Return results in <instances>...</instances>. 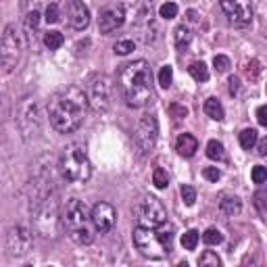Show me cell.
<instances>
[{
  "instance_id": "7",
  "label": "cell",
  "mask_w": 267,
  "mask_h": 267,
  "mask_svg": "<svg viewBox=\"0 0 267 267\" xmlns=\"http://www.w3.org/2000/svg\"><path fill=\"white\" fill-rule=\"evenodd\" d=\"M23 40H21V31L17 29L15 23H9L3 33V42H0V61H3V71L11 73L21 56Z\"/></svg>"
},
{
  "instance_id": "40",
  "label": "cell",
  "mask_w": 267,
  "mask_h": 267,
  "mask_svg": "<svg viewBox=\"0 0 267 267\" xmlns=\"http://www.w3.org/2000/svg\"><path fill=\"white\" fill-rule=\"evenodd\" d=\"M257 121H259L263 127H267V105H261V107L257 109Z\"/></svg>"
},
{
  "instance_id": "1",
  "label": "cell",
  "mask_w": 267,
  "mask_h": 267,
  "mask_svg": "<svg viewBox=\"0 0 267 267\" xmlns=\"http://www.w3.org/2000/svg\"><path fill=\"white\" fill-rule=\"evenodd\" d=\"M88 94H84L82 88L69 86L61 92H56L48 100V119L50 125L59 134H73L86 119L88 113Z\"/></svg>"
},
{
  "instance_id": "22",
  "label": "cell",
  "mask_w": 267,
  "mask_h": 267,
  "mask_svg": "<svg viewBox=\"0 0 267 267\" xmlns=\"http://www.w3.org/2000/svg\"><path fill=\"white\" fill-rule=\"evenodd\" d=\"M159 240L163 242V246L167 249V253H171V249H174V225H169V223H163V225H159Z\"/></svg>"
},
{
  "instance_id": "23",
  "label": "cell",
  "mask_w": 267,
  "mask_h": 267,
  "mask_svg": "<svg viewBox=\"0 0 267 267\" xmlns=\"http://www.w3.org/2000/svg\"><path fill=\"white\" fill-rule=\"evenodd\" d=\"M188 71H190V75H192L196 82H207V80H209V67H207L203 61L192 63V65L188 67Z\"/></svg>"
},
{
  "instance_id": "29",
  "label": "cell",
  "mask_w": 267,
  "mask_h": 267,
  "mask_svg": "<svg viewBox=\"0 0 267 267\" xmlns=\"http://www.w3.org/2000/svg\"><path fill=\"white\" fill-rule=\"evenodd\" d=\"M152 184H155L159 190H163V188L169 186V176H167V171L163 169V167H157V169L152 171Z\"/></svg>"
},
{
  "instance_id": "43",
  "label": "cell",
  "mask_w": 267,
  "mask_h": 267,
  "mask_svg": "<svg viewBox=\"0 0 267 267\" xmlns=\"http://www.w3.org/2000/svg\"><path fill=\"white\" fill-rule=\"evenodd\" d=\"M186 17H188V21H190V23H198V13H196L194 9H190V11L186 13Z\"/></svg>"
},
{
  "instance_id": "26",
  "label": "cell",
  "mask_w": 267,
  "mask_h": 267,
  "mask_svg": "<svg viewBox=\"0 0 267 267\" xmlns=\"http://www.w3.org/2000/svg\"><path fill=\"white\" fill-rule=\"evenodd\" d=\"M203 242L209 244V246H217V244L223 242V234H221L217 227H209V230H205V234H203Z\"/></svg>"
},
{
  "instance_id": "14",
  "label": "cell",
  "mask_w": 267,
  "mask_h": 267,
  "mask_svg": "<svg viewBox=\"0 0 267 267\" xmlns=\"http://www.w3.org/2000/svg\"><path fill=\"white\" fill-rule=\"evenodd\" d=\"M123 23H125V9H123V5H109V7H105L103 11H100L98 29H100V33H105V36L117 31Z\"/></svg>"
},
{
  "instance_id": "10",
  "label": "cell",
  "mask_w": 267,
  "mask_h": 267,
  "mask_svg": "<svg viewBox=\"0 0 267 267\" xmlns=\"http://www.w3.org/2000/svg\"><path fill=\"white\" fill-rule=\"evenodd\" d=\"M136 217L138 223L144 227H159L167 221V211L163 207V203L155 196H144L140 200V205L136 207Z\"/></svg>"
},
{
  "instance_id": "32",
  "label": "cell",
  "mask_w": 267,
  "mask_h": 267,
  "mask_svg": "<svg viewBox=\"0 0 267 267\" xmlns=\"http://www.w3.org/2000/svg\"><path fill=\"white\" fill-rule=\"evenodd\" d=\"M134 48H136V42H134V40H119V42L113 46L115 54H119V56H125V54H129Z\"/></svg>"
},
{
  "instance_id": "3",
  "label": "cell",
  "mask_w": 267,
  "mask_h": 267,
  "mask_svg": "<svg viewBox=\"0 0 267 267\" xmlns=\"http://www.w3.org/2000/svg\"><path fill=\"white\" fill-rule=\"evenodd\" d=\"M63 227L69 234V238L78 244H92L94 240V223H92V209L80 198H69L61 211Z\"/></svg>"
},
{
  "instance_id": "5",
  "label": "cell",
  "mask_w": 267,
  "mask_h": 267,
  "mask_svg": "<svg viewBox=\"0 0 267 267\" xmlns=\"http://www.w3.org/2000/svg\"><path fill=\"white\" fill-rule=\"evenodd\" d=\"M31 221L38 234H42L44 238H56L59 234V225L63 223L61 219V211H59V203H56V192L48 194L42 203L31 209Z\"/></svg>"
},
{
  "instance_id": "16",
  "label": "cell",
  "mask_w": 267,
  "mask_h": 267,
  "mask_svg": "<svg viewBox=\"0 0 267 267\" xmlns=\"http://www.w3.org/2000/svg\"><path fill=\"white\" fill-rule=\"evenodd\" d=\"M65 15L67 23L78 31H84L90 25V11L82 0H65Z\"/></svg>"
},
{
  "instance_id": "8",
  "label": "cell",
  "mask_w": 267,
  "mask_h": 267,
  "mask_svg": "<svg viewBox=\"0 0 267 267\" xmlns=\"http://www.w3.org/2000/svg\"><path fill=\"white\" fill-rule=\"evenodd\" d=\"M88 103L94 113H107L113 105V82L107 75H96L92 78L88 86Z\"/></svg>"
},
{
  "instance_id": "36",
  "label": "cell",
  "mask_w": 267,
  "mask_h": 267,
  "mask_svg": "<svg viewBox=\"0 0 267 267\" xmlns=\"http://www.w3.org/2000/svg\"><path fill=\"white\" fill-rule=\"evenodd\" d=\"M244 73H246V78L249 80H257L259 78V73H261V63L259 61H251V63H246V67H244Z\"/></svg>"
},
{
  "instance_id": "9",
  "label": "cell",
  "mask_w": 267,
  "mask_h": 267,
  "mask_svg": "<svg viewBox=\"0 0 267 267\" xmlns=\"http://www.w3.org/2000/svg\"><path fill=\"white\" fill-rule=\"evenodd\" d=\"M134 244H136V249L148 259H163L165 255H169L167 249L163 246V242L159 240V234L152 232V227L138 225L134 230Z\"/></svg>"
},
{
  "instance_id": "24",
  "label": "cell",
  "mask_w": 267,
  "mask_h": 267,
  "mask_svg": "<svg viewBox=\"0 0 267 267\" xmlns=\"http://www.w3.org/2000/svg\"><path fill=\"white\" fill-rule=\"evenodd\" d=\"M257 140H259V136H257V129H253V127H246V129H242V131H240V146H242L244 150H251V148H255Z\"/></svg>"
},
{
  "instance_id": "19",
  "label": "cell",
  "mask_w": 267,
  "mask_h": 267,
  "mask_svg": "<svg viewBox=\"0 0 267 267\" xmlns=\"http://www.w3.org/2000/svg\"><path fill=\"white\" fill-rule=\"evenodd\" d=\"M174 42H176V48L178 50H186L192 42V31L188 25H178L176 31H174Z\"/></svg>"
},
{
  "instance_id": "12",
  "label": "cell",
  "mask_w": 267,
  "mask_h": 267,
  "mask_svg": "<svg viewBox=\"0 0 267 267\" xmlns=\"http://www.w3.org/2000/svg\"><path fill=\"white\" fill-rule=\"evenodd\" d=\"M159 138V121L152 113L142 115V119L136 125V144L142 152H150Z\"/></svg>"
},
{
  "instance_id": "21",
  "label": "cell",
  "mask_w": 267,
  "mask_h": 267,
  "mask_svg": "<svg viewBox=\"0 0 267 267\" xmlns=\"http://www.w3.org/2000/svg\"><path fill=\"white\" fill-rule=\"evenodd\" d=\"M63 44H65V36H63L61 31L48 29V31L44 33V46H46L48 50H59Z\"/></svg>"
},
{
  "instance_id": "38",
  "label": "cell",
  "mask_w": 267,
  "mask_h": 267,
  "mask_svg": "<svg viewBox=\"0 0 267 267\" xmlns=\"http://www.w3.org/2000/svg\"><path fill=\"white\" fill-rule=\"evenodd\" d=\"M169 113H171V117H176V119L188 117V109H186L184 105H180V103H174V105L169 107Z\"/></svg>"
},
{
  "instance_id": "13",
  "label": "cell",
  "mask_w": 267,
  "mask_h": 267,
  "mask_svg": "<svg viewBox=\"0 0 267 267\" xmlns=\"http://www.w3.org/2000/svg\"><path fill=\"white\" fill-rule=\"evenodd\" d=\"M227 19L234 25H249L253 19V0H219Z\"/></svg>"
},
{
  "instance_id": "39",
  "label": "cell",
  "mask_w": 267,
  "mask_h": 267,
  "mask_svg": "<svg viewBox=\"0 0 267 267\" xmlns=\"http://www.w3.org/2000/svg\"><path fill=\"white\" fill-rule=\"evenodd\" d=\"M203 176L209 180V182H217L219 178H221V171L217 169V167H205V171H203Z\"/></svg>"
},
{
  "instance_id": "31",
  "label": "cell",
  "mask_w": 267,
  "mask_h": 267,
  "mask_svg": "<svg viewBox=\"0 0 267 267\" xmlns=\"http://www.w3.org/2000/svg\"><path fill=\"white\" fill-rule=\"evenodd\" d=\"M198 232L196 230H188L184 236H182V246L186 249V251H194L196 249V244H198Z\"/></svg>"
},
{
  "instance_id": "30",
  "label": "cell",
  "mask_w": 267,
  "mask_h": 267,
  "mask_svg": "<svg viewBox=\"0 0 267 267\" xmlns=\"http://www.w3.org/2000/svg\"><path fill=\"white\" fill-rule=\"evenodd\" d=\"M178 5L176 3H163L161 7H159V17H163V19H176L178 17Z\"/></svg>"
},
{
  "instance_id": "37",
  "label": "cell",
  "mask_w": 267,
  "mask_h": 267,
  "mask_svg": "<svg viewBox=\"0 0 267 267\" xmlns=\"http://www.w3.org/2000/svg\"><path fill=\"white\" fill-rule=\"evenodd\" d=\"M44 19L46 23H59L61 21V13H59V5H48L46 7V13H44Z\"/></svg>"
},
{
  "instance_id": "35",
  "label": "cell",
  "mask_w": 267,
  "mask_h": 267,
  "mask_svg": "<svg viewBox=\"0 0 267 267\" xmlns=\"http://www.w3.org/2000/svg\"><path fill=\"white\" fill-rule=\"evenodd\" d=\"M251 178L255 184H265L267 182V167L263 165H255L253 167V171H251Z\"/></svg>"
},
{
  "instance_id": "27",
  "label": "cell",
  "mask_w": 267,
  "mask_h": 267,
  "mask_svg": "<svg viewBox=\"0 0 267 267\" xmlns=\"http://www.w3.org/2000/svg\"><path fill=\"white\" fill-rule=\"evenodd\" d=\"M159 84L161 88H169L174 84V67L171 65H163L161 67V71H159Z\"/></svg>"
},
{
  "instance_id": "25",
  "label": "cell",
  "mask_w": 267,
  "mask_h": 267,
  "mask_svg": "<svg viewBox=\"0 0 267 267\" xmlns=\"http://www.w3.org/2000/svg\"><path fill=\"white\" fill-rule=\"evenodd\" d=\"M207 157L211 161H225V148L219 140H209L207 144Z\"/></svg>"
},
{
  "instance_id": "42",
  "label": "cell",
  "mask_w": 267,
  "mask_h": 267,
  "mask_svg": "<svg viewBox=\"0 0 267 267\" xmlns=\"http://www.w3.org/2000/svg\"><path fill=\"white\" fill-rule=\"evenodd\" d=\"M257 155H259V157H265V155H267V136L261 138V140H257Z\"/></svg>"
},
{
  "instance_id": "33",
  "label": "cell",
  "mask_w": 267,
  "mask_h": 267,
  "mask_svg": "<svg viewBox=\"0 0 267 267\" xmlns=\"http://www.w3.org/2000/svg\"><path fill=\"white\" fill-rule=\"evenodd\" d=\"M180 194H182V200L186 207H192L196 203V190L192 186H182L180 188Z\"/></svg>"
},
{
  "instance_id": "41",
  "label": "cell",
  "mask_w": 267,
  "mask_h": 267,
  "mask_svg": "<svg viewBox=\"0 0 267 267\" xmlns=\"http://www.w3.org/2000/svg\"><path fill=\"white\" fill-rule=\"evenodd\" d=\"M227 84H230V94H232V96H236V94H238V90H240V80H238L236 75H232Z\"/></svg>"
},
{
  "instance_id": "2",
  "label": "cell",
  "mask_w": 267,
  "mask_h": 267,
  "mask_svg": "<svg viewBox=\"0 0 267 267\" xmlns=\"http://www.w3.org/2000/svg\"><path fill=\"white\" fill-rule=\"evenodd\" d=\"M119 88L129 107H144L152 96V71L146 61L127 63L119 73Z\"/></svg>"
},
{
  "instance_id": "34",
  "label": "cell",
  "mask_w": 267,
  "mask_h": 267,
  "mask_svg": "<svg viewBox=\"0 0 267 267\" xmlns=\"http://www.w3.org/2000/svg\"><path fill=\"white\" fill-rule=\"evenodd\" d=\"M213 67H215L217 73H225L230 67H232V63H230V59H227L225 54H217V56L213 59Z\"/></svg>"
},
{
  "instance_id": "20",
  "label": "cell",
  "mask_w": 267,
  "mask_h": 267,
  "mask_svg": "<svg viewBox=\"0 0 267 267\" xmlns=\"http://www.w3.org/2000/svg\"><path fill=\"white\" fill-rule=\"evenodd\" d=\"M205 113H207V117H211L213 121H221L223 117H225V111H223V105L219 103L217 98H207L205 100Z\"/></svg>"
},
{
  "instance_id": "15",
  "label": "cell",
  "mask_w": 267,
  "mask_h": 267,
  "mask_svg": "<svg viewBox=\"0 0 267 267\" xmlns=\"http://www.w3.org/2000/svg\"><path fill=\"white\" fill-rule=\"evenodd\" d=\"M115 221H117V211H115L113 205L105 203V200H100V203H96L92 207V223H94L96 232H100V234L111 232Z\"/></svg>"
},
{
  "instance_id": "4",
  "label": "cell",
  "mask_w": 267,
  "mask_h": 267,
  "mask_svg": "<svg viewBox=\"0 0 267 267\" xmlns=\"http://www.w3.org/2000/svg\"><path fill=\"white\" fill-rule=\"evenodd\" d=\"M59 171H61L63 180L71 182V184H84L90 180L92 163H90L86 146L82 142H71L63 148L61 159H59Z\"/></svg>"
},
{
  "instance_id": "28",
  "label": "cell",
  "mask_w": 267,
  "mask_h": 267,
  "mask_svg": "<svg viewBox=\"0 0 267 267\" xmlns=\"http://www.w3.org/2000/svg\"><path fill=\"white\" fill-rule=\"evenodd\" d=\"M198 265H203V267H219V265H221V259L217 257V253L205 251L203 255L198 257Z\"/></svg>"
},
{
  "instance_id": "6",
  "label": "cell",
  "mask_w": 267,
  "mask_h": 267,
  "mask_svg": "<svg viewBox=\"0 0 267 267\" xmlns=\"http://www.w3.org/2000/svg\"><path fill=\"white\" fill-rule=\"evenodd\" d=\"M17 125L23 134V138H36L42 129V111L40 103L33 96H25L19 100L17 107Z\"/></svg>"
},
{
  "instance_id": "17",
  "label": "cell",
  "mask_w": 267,
  "mask_h": 267,
  "mask_svg": "<svg viewBox=\"0 0 267 267\" xmlns=\"http://www.w3.org/2000/svg\"><path fill=\"white\" fill-rule=\"evenodd\" d=\"M176 150H178V155L190 159L198 150V140L192 136V134H180L178 140H176Z\"/></svg>"
},
{
  "instance_id": "11",
  "label": "cell",
  "mask_w": 267,
  "mask_h": 267,
  "mask_svg": "<svg viewBox=\"0 0 267 267\" xmlns=\"http://www.w3.org/2000/svg\"><path fill=\"white\" fill-rule=\"evenodd\" d=\"M7 249L11 253V257H25L29 255V251L33 249V236L25 225H13L7 232Z\"/></svg>"
},
{
  "instance_id": "18",
  "label": "cell",
  "mask_w": 267,
  "mask_h": 267,
  "mask_svg": "<svg viewBox=\"0 0 267 267\" xmlns=\"http://www.w3.org/2000/svg\"><path fill=\"white\" fill-rule=\"evenodd\" d=\"M219 211L227 217H236L242 213V200L238 196H223L219 203Z\"/></svg>"
}]
</instances>
